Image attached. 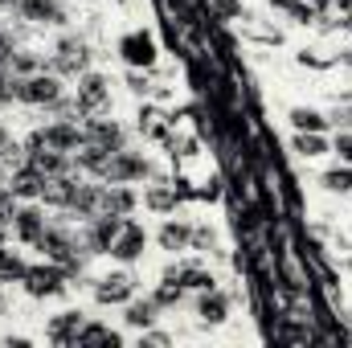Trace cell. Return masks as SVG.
<instances>
[{
    "label": "cell",
    "mask_w": 352,
    "mask_h": 348,
    "mask_svg": "<svg viewBox=\"0 0 352 348\" xmlns=\"http://www.w3.org/2000/svg\"><path fill=\"white\" fill-rule=\"evenodd\" d=\"M8 70H12L16 78H29V74H37V70H45V66H41V58H37L33 50H16L12 62H8Z\"/></svg>",
    "instance_id": "obj_31"
},
{
    "label": "cell",
    "mask_w": 352,
    "mask_h": 348,
    "mask_svg": "<svg viewBox=\"0 0 352 348\" xmlns=\"http://www.w3.org/2000/svg\"><path fill=\"white\" fill-rule=\"evenodd\" d=\"M144 205V197L131 188V184H107L102 180V209L98 213H115V217H131L135 209Z\"/></svg>",
    "instance_id": "obj_14"
},
{
    "label": "cell",
    "mask_w": 352,
    "mask_h": 348,
    "mask_svg": "<svg viewBox=\"0 0 352 348\" xmlns=\"http://www.w3.org/2000/svg\"><path fill=\"white\" fill-rule=\"evenodd\" d=\"M332 152L340 156V164H352V131H340V135L332 140Z\"/></svg>",
    "instance_id": "obj_35"
},
{
    "label": "cell",
    "mask_w": 352,
    "mask_h": 348,
    "mask_svg": "<svg viewBox=\"0 0 352 348\" xmlns=\"http://www.w3.org/2000/svg\"><path fill=\"white\" fill-rule=\"evenodd\" d=\"M217 246V234L209 230V226H192V242H188V250H213Z\"/></svg>",
    "instance_id": "obj_33"
},
{
    "label": "cell",
    "mask_w": 352,
    "mask_h": 348,
    "mask_svg": "<svg viewBox=\"0 0 352 348\" xmlns=\"http://www.w3.org/2000/svg\"><path fill=\"white\" fill-rule=\"evenodd\" d=\"M152 299H156V307H160V312H173V307L184 303V287H180L176 279H160V283H156V291H152Z\"/></svg>",
    "instance_id": "obj_28"
},
{
    "label": "cell",
    "mask_w": 352,
    "mask_h": 348,
    "mask_svg": "<svg viewBox=\"0 0 352 348\" xmlns=\"http://www.w3.org/2000/svg\"><path fill=\"white\" fill-rule=\"evenodd\" d=\"M16 209H21V201H16L8 188H0V226H4V230H12V217H16Z\"/></svg>",
    "instance_id": "obj_32"
},
{
    "label": "cell",
    "mask_w": 352,
    "mask_h": 348,
    "mask_svg": "<svg viewBox=\"0 0 352 348\" xmlns=\"http://www.w3.org/2000/svg\"><path fill=\"white\" fill-rule=\"evenodd\" d=\"M29 168H37L41 176H58V173H74V156H66V152H54V148H37V152H29V160H25Z\"/></svg>",
    "instance_id": "obj_23"
},
{
    "label": "cell",
    "mask_w": 352,
    "mask_h": 348,
    "mask_svg": "<svg viewBox=\"0 0 352 348\" xmlns=\"http://www.w3.org/2000/svg\"><path fill=\"white\" fill-rule=\"evenodd\" d=\"M148 242H152V238H148V230H144L135 217H127V221H123V230H119V238L111 242V250H107V254L119 262V266H135V262H144V254H148Z\"/></svg>",
    "instance_id": "obj_7"
},
{
    "label": "cell",
    "mask_w": 352,
    "mask_h": 348,
    "mask_svg": "<svg viewBox=\"0 0 352 348\" xmlns=\"http://www.w3.org/2000/svg\"><path fill=\"white\" fill-rule=\"evenodd\" d=\"M0 180H4V168H0Z\"/></svg>",
    "instance_id": "obj_40"
},
{
    "label": "cell",
    "mask_w": 352,
    "mask_h": 348,
    "mask_svg": "<svg viewBox=\"0 0 352 348\" xmlns=\"http://www.w3.org/2000/svg\"><path fill=\"white\" fill-rule=\"evenodd\" d=\"M82 135H87V144H98V148H127V127L119 123V119H111V115H87L82 119Z\"/></svg>",
    "instance_id": "obj_11"
},
{
    "label": "cell",
    "mask_w": 352,
    "mask_h": 348,
    "mask_svg": "<svg viewBox=\"0 0 352 348\" xmlns=\"http://www.w3.org/2000/svg\"><path fill=\"white\" fill-rule=\"evenodd\" d=\"M87 328V316L78 312V307H70V312H58L54 320H50V328H45V340L50 345H78V332Z\"/></svg>",
    "instance_id": "obj_15"
},
{
    "label": "cell",
    "mask_w": 352,
    "mask_h": 348,
    "mask_svg": "<svg viewBox=\"0 0 352 348\" xmlns=\"http://www.w3.org/2000/svg\"><path fill=\"white\" fill-rule=\"evenodd\" d=\"M197 320H201V324H209V328L226 324V320H230V295H226V291H217V287L197 291Z\"/></svg>",
    "instance_id": "obj_17"
},
{
    "label": "cell",
    "mask_w": 352,
    "mask_h": 348,
    "mask_svg": "<svg viewBox=\"0 0 352 348\" xmlns=\"http://www.w3.org/2000/svg\"><path fill=\"white\" fill-rule=\"evenodd\" d=\"M168 332H140V345H168Z\"/></svg>",
    "instance_id": "obj_37"
},
{
    "label": "cell",
    "mask_w": 352,
    "mask_h": 348,
    "mask_svg": "<svg viewBox=\"0 0 352 348\" xmlns=\"http://www.w3.org/2000/svg\"><path fill=\"white\" fill-rule=\"evenodd\" d=\"M291 152L303 156V160H320V156L332 152V140H328V131H295Z\"/></svg>",
    "instance_id": "obj_25"
},
{
    "label": "cell",
    "mask_w": 352,
    "mask_h": 348,
    "mask_svg": "<svg viewBox=\"0 0 352 348\" xmlns=\"http://www.w3.org/2000/svg\"><path fill=\"white\" fill-rule=\"evenodd\" d=\"M131 295H135V274L127 266H119V270H111L94 283V303L98 307H123Z\"/></svg>",
    "instance_id": "obj_9"
},
{
    "label": "cell",
    "mask_w": 352,
    "mask_h": 348,
    "mask_svg": "<svg viewBox=\"0 0 352 348\" xmlns=\"http://www.w3.org/2000/svg\"><path fill=\"white\" fill-rule=\"evenodd\" d=\"M8 144H12V131H8V127L0 123V148H8Z\"/></svg>",
    "instance_id": "obj_38"
},
{
    "label": "cell",
    "mask_w": 352,
    "mask_h": 348,
    "mask_svg": "<svg viewBox=\"0 0 352 348\" xmlns=\"http://www.w3.org/2000/svg\"><path fill=\"white\" fill-rule=\"evenodd\" d=\"M102 209V180L98 176H90V180H78V188H74V201H70V213L74 217H94Z\"/></svg>",
    "instance_id": "obj_21"
},
{
    "label": "cell",
    "mask_w": 352,
    "mask_h": 348,
    "mask_svg": "<svg viewBox=\"0 0 352 348\" xmlns=\"http://www.w3.org/2000/svg\"><path fill=\"white\" fill-rule=\"evenodd\" d=\"M278 283H287L291 291H311L307 262L299 259V250H295V246H283V250H278Z\"/></svg>",
    "instance_id": "obj_16"
},
{
    "label": "cell",
    "mask_w": 352,
    "mask_h": 348,
    "mask_svg": "<svg viewBox=\"0 0 352 348\" xmlns=\"http://www.w3.org/2000/svg\"><path fill=\"white\" fill-rule=\"evenodd\" d=\"M156 168L144 152H131V148H115L111 152V164H107V184H140V180H152Z\"/></svg>",
    "instance_id": "obj_4"
},
{
    "label": "cell",
    "mask_w": 352,
    "mask_h": 348,
    "mask_svg": "<svg viewBox=\"0 0 352 348\" xmlns=\"http://www.w3.org/2000/svg\"><path fill=\"white\" fill-rule=\"evenodd\" d=\"M115 50H119V58H123L127 70H152L160 62V45H156V37L148 29H127L115 41Z\"/></svg>",
    "instance_id": "obj_2"
},
{
    "label": "cell",
    "mask_w": 352,
    "mask_h": 348,
    "mask_svg": "<svg viewBox=\"0 0 352 348\" xmlns=\"http://www.w3.org/2000/svg\"><path fill=\"white\" fill-rule=\"evenodd\" d=\"M320 184L328 193H352V164H336V168L320 173Z\"/></svg>",
    "instance_id": "obj_29"
},
{
    "label": "cell",
    "mask_w": 352,
    "mask_h": 348,
    "mask_svg": "<svg viewBox=\"0 0 352 348\" xmlns=\"http://www.w3.org/2000/svg\"><path fill=\"white\" fill-rule=\"evenodd\" d=\"M12 8L29 25H66V4L62 0H16Z\"/></svg>",
    "instance_id": "obj_12"
},
{
    "label": "cell",
    "mask_w": 352,
    "mask_h": 348,
    "mask_svg": "<svg viewBox=\"0 0 352 348\" xmlns=\"http://www.w3.org/2000/svg\"><path fill=\"white\" fill-rule=\"evenodd\" d=\"M156 242H160V250H168V254L188 250V242H192V221H184V217L168 213L164 226H160V234H156Z\"/></svg>",
    "instance_id": "obj_19"
},
{
    "label": "cell",
    "mask_w": 352,
    "mask_h": 348,
    "mask_svg": "<svg viewBox=\"0 0 352 348\" xmlns=\"http://www.w3.org/2000/svg\"><path fill=\"white\" fill-rule=\"evenodd\" d=\"M164 279H176L184 291H209V287H217V279H213V270L205 262H168Z\"/></svg>",
    "instance_id": "obj_13"
},
{
    "label": "cell",
    "mask_w": 352,
    "mask_h": 348,
    "mask_svg": "<svg viewBox=\"0 0 352 348\" xmlns=\"http://www.w3.org/2000/svg\"><path fill=\"white\" fill-rule=\"evenodd\" d=\"M119 4H127V0H119Z\"/></svg>",
    "instance_id": "obj_41"
},
{
    "label": "cell",
    "mask_w": 352,
    "mask_h": 348,
    "mask_svg": "<svg viewBox=\"0 0 352 348\" xmlns=\"http://www.w3.org/2000/svg\"><path fill=\"white\" fill-rule=\"evenodd\" d=\"M45 230H50V217H45L41 201H21V209H16V217H12V234H16V242L37 250L41 238H45Z\"/></svg>",
    "instance_id": "obj_8"
},
{
    "label": "cell",
    "mask_w": 352,
    "mask_h": 348,
    "mask_svg": "<svg viewBox=\"0 0 352 348\" xmlns=\"http://www.w3.org/2000/svg\"><path fill=\"white\" fill-rule=\"evenodd\" d=\"M78 345H107V348H119V345H123V332H115L111 324L87 320V328L78 332Z\"/></svg>",
    "instance_id": "obj_27"
},
{
    "label": "cell",
    "mask_w": 352,
    "mask_h": 348,
    "mask_svg": "<svg viewBox=\"0 0 352 348\" xmlns=\"http://www.w3.org/2000/svg\"><path fill=\"white\" fill-rule=\"evenodd\" d=\"M12 54H16V37H12L8 29H0V66H4V70H8Z\"/></svg>",
    "instance_id": "obj_36"
},
{
    "label": "cell",
    "mask_w": 352,
    "mask_h": 348,
    "mask_svg": "<svg viewBox=\"0 0 352 348\" xmlns=\"http://www.w3.org/2000/svg\"><path fill=\"white\" fill-rule=\"evenodd\" d=\"M287 119H291L295 131H328V123H332V119H328L324 111H316V107H291Z\"/></svg>",
    "instance_id": "obj_26"
},
{
    "label": "cell",
    "mask_w": 352,
    "mask_h": 348,
    "mask_svg": "<svg viewBox=\"0 0 352 348\" xmlns=\"http://www.w3.org/2000/svg\"><path fill=\"white\" fill-rule=\"evenodd\" d=\"M25 270H29V266L21 262V254H12V250L0 246V283H21Z\"/></svg>",
    "instance_id": "obj_30"
},
{
    "label": "cell",
    "mask_w": 352,
    "mask_h": 348,
    "mask_svg": "<svg viewBox=\"0 0 352 348\" xmlns=\"http://www.w3.org/2000/svg\"><path fill=\"white\" fill-rule=\"evenodd\" d=\"M176 205H180V188L168 184V180H156V184L144 188V209H148V213L168 217V213H176Z\"/></svg>",
    "instance_id": "obj_22"
},
{
    "label": "cell",
    "mask_w": 352,
    "mask_h": 348,
    "mask_svg": "<svg viewBox=\"0 0 352 348\" xmlns=\"http://www.w3.org/2000/svg\"><path fill=\"white\" fill-rule=\"evenodd\" d=\"M66 279H70L66 266H58V262H41V266H29V270H25L21 287H25L29 299H54V295L66 291Z\"/></svg>",
    "instance_id": "obj_6"
},
{
    "label": "cell",
    "mask_w": 352,
    "mask_h": 348,
    "mask_svg": "<svg viewBox=\"0 0 352 348\" xmlns=\"http://www.w3.org/2000/svg\"><path fill=\"white\" fill-rule=\"evenodd\" d=\"M16 98V74H8L4 66H0V107H8Z\"/></svg>",
    "instance_id": "obj_34"
},
{
    "label": "cell",
    "mask_w": 352,
    "mask_h": 348,
    "mask_svg": "<svg viewBox=\"0 0 352 348\" xmlns=\"http://www.w3.org/2000/svg\"><path fill=\"white\" fill-rule=\"evenodd\" d=\"M50 70L62 78H82L90 70V41L82 33H62L50 50Z\"/></svg>",
    "instance_id": "obj_1"
},
{
    "label": "cell",
    "mask_w": 352,
    "mask_h": 348,
    "mask_svg": "<svg viewBox=\"0 0 352 348\" xmlns=\"http://www.w3.org/2000/svg\"><path fill=\"white\" fill-rule=\"evenodd\" d=\"M41 184H45V176L37 173V168H29V164H21V168H12L8 173V193L16 197V201H41Z\"/></svg>",
    "instance_id": "obj_20"
},
{
    "label": "cell",
    "mask_w": 352,
    "mask_h": 348,
    "mask_svg": "<svg viewBox=\"0 0 352 348\" xmlns=\"http://www.w3.org/2000/svg\"><path fill=\"white\" fill-rule=\"evenodd\" d=\"M74 188H78V176L74 173L45 176V184H41V205H50V209H70Z\"/></svg>",
    "instance_id": "obj_18"
},
{
    "label": "cell",
    "mask_w": 352,
    "mask_h": 348,
    "mask_svg": "<svg viewBox=\"0 0 352 348\" xmlns=\"http://www.w3.org/2000/svg\"><path fill=\"white\" fill-rule=\"evenodd\" d=\"M41 131V144L45 148H54V152H66V156H74L82 144H87V135H82V123L78 119H54V123H45V127H37Z\"/></svg>",
    "instance_id": "obj_10"
},
{
    "label": "cell",
    "mask_w": 352,
    "mask_h": 348,
    "mask_svg": "<svg viewBox=\"0 0 352 348\" xmlns=\"http://www.w3.org/2000/svg\"><path fill=\"white\" fill-rule=\"evenodd\" d=\"M123 307H127V312H123V324L135 328V332H148V328L156 324V316H160V307H156L152 295H148V299H135V295H131Z\"/></svg>",
    "instance_id": "obj_24"
},
{
    "label": "cell",
    "mask_w": 352,
    "mask_h": 348,
    "mask_svg": "<svg viewBox=\"0 0 352 348\" xmlns=\"http://www.w3.org/2000/svg\"><path fill=\"white\" fill-rule=\"evenodd\" d=\"M8 4H16V0H0V8H8Z\"/></svg>",
    "instance_id": "obj_39"
},
{
    "label": "cell",
    "mask_w": 352,
    "mask_h": 348,
    "mask_svg": "<svg viewBox=\"0 0 352 348\" xmlns=\"http://www.w3.org/2000/svg\"><path fill=\"white\" fill-rule=\"evenodd\" d=\"M74 102H78V115H107L111 111V78L98 74V70H87L74 87Z\"/></svg>",
    "instance_id": "obj_5"
},
{
    "label": "cell",
    "mask_w": 352,
    "mask_h": 348,
    "mask_svg": "<svg viewBox=\"0 0 352 348\" xmlns=\"http://www.w3.org/2000/svg\"><path fill=\"white\" fill-rule=\"evenodd\" d=\"M66 98V87H62V74H45V70H37V74H29V78H16V102H25V107H54V102H62Z\"/></svg>",
    "instance_id": "obj_3"
}]
</instances>
